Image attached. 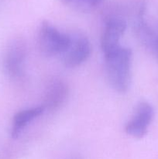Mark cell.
I'll return each instance as SVG.
<instances>
[{"instance_id":"obj_1","label":"cell","mask_w":158,"mask_h":159,"mask_svg":"<svg viewBox=\"0 0 158 159\" xmlns=\"http://www.w3.org/2000/svg\"><path fill=\"white\" fill-rule=\"evenodd\" d=\"M132 51L119 47L105 55V73L110 85L119 93H125L131 81Z\"/></svg>"},{"instance_id":"obj_5","label":"cell","mask_w":158,"mask_h":159,"mask_svg":"<svg viewBox=\"0 0 158 159\" xmlns=\"http://www.w3.org/2000/svg\"><path fill=\"white\" fill-rule=\"evenodd\" d=\"M27 51L24 40L15 39L9 43L4 57L6 72L12 78L22 75L24 69Z\"/></svg>"},{"instance_id":"obj_7","label":"cell","mask_w":158,"mask_h":159,"mask_svg":"<svg viewBox=\"0 0 158 159\" xmlns=\"http://www.w3.org/2000/svg\"><path fill=\"white\" fill-rule=\"evenodd\" d=\"M69 88L64 80L54 79L49 81L44 90L42 107L44 110L54 112L59 110L68 99Z\"/></svg>"},{"instance_id":"obj_10","label":"cell","mask_w":158,"mask_h":159,"mask_svg":"<svg viewBox=\"0 0 158 159\" xmlns=\"http://www.w3.org/2000/svg\"><path fill=\"white\" fill-rule=\"evenodd\" d=\"M148 49L156 56V58L158 59V34H156V36L155 37L154 40L152 41L150 45L149 46Z\"/></svg>"},{"instance_id":"obj_9","label":"cell","mask_w":158,"mask_h":159,"mask_svg":"<svg viewBox=\"0 0 158 159\" xmlns=\"http://www.w3.org/2000/svg\"><path fill=\"white\" fill-rule=\"evenodd\" d=\"M103 0H61L62 2L76 10L89 12L102 4Z\"/></svg>"},{"instance_id":"obj_8","label":"cell","mask_w":158,"mask_h":159,"mask_svg":"<svg viewBox=\"0 0 158 159\" xmlns=\"http://www.w3.org/2000/svg\"><path fill=\"white\" fill-rule=\"evenodd\" d=\"M44 108L42 106L21 110L13 116L11 128V136L15 139L20 136L23 129L37 117L43 114Z\"/></svg>"},{"instance_id":"obj_3","label":"cell","mask_w":158,"mask_h":159,"mask_svg":"<svg viewBox=\"0 0 158 159\" xmlns=\"http://www.w3.org/2000/svg\"><path fill=\"white\" fill-rule=\"evenodd\" d=\"M71 41L61 54L64 65L68 68H76L87 61L91 52V45L88 37L81 34L70 36Z\"/></svg>"},{"instance_id":"obj_6","label":"cell","mask_w":158,"mask_h":159,"mask_svg":"<svg viewBox=\"0 0 158 159\" xmlns=\"http://www.w3.org/2000/svg\"><path fill=\"white\" fill-rule=\"evenodd\" d=\"M126 29V23L122 18L112 16L107 19L101 40L104 56L110 54L121 47V37Z\"/></svg>"},{"instance_id":"obj_2","label":"cell","mask_w":158,"mask_h":159,"mask_svg":"<svg viewBox=\"0 0 158 159\" xmlns=\"http://www.w3.org/2000/svg\"><path fill=\"white\" fill-rule=\"evenodd\" d=\"M71 41L69 35L61 33L48 21L40 24L37 34L38 48L43 54L54 56L62 54Z\"/></svg>"},{"instance_id":"obj_4","label":"cell","mask_w":158,"mask_h":159,"mask_svg":"<svg viewBox=\"0 0 158 159\" xmlns=\"http://www.w3.org/2000/svg\"><path fill=\"white\" fill-rule=\"evenodd\" d=\"M154 116L153 107L147 102H140L136 107L134 114L125 127V131L133 138H143L148 131Z\"/></svg>"}]
</instances>
